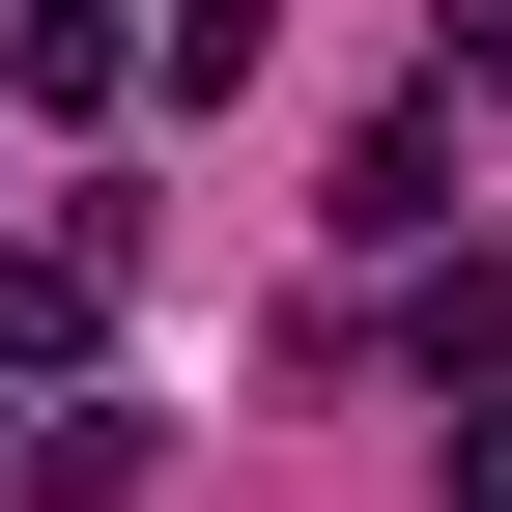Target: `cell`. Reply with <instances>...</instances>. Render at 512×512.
<instances>
[{
    "label": "cell",
    "instance_id": "6da1fadb",
    "mask_svg": "<svg viewBox=\"0 0 512 512\" xmlns=\"http://www.w3.org/2000/svg\"><path fill=\"white\" fill-rule=\"evenodd\" d=\"M0 86H29V114H114V86H143V29H114V0H29V29H0Z\"/></svg>",
    "mask_w": 512,
    "mask_h": 512
},
{
    "label": "cell",
    "instance_id": "7a4b0ae2",
    "mask_svg": "<svg viewBox=\"0 0 512 512\" xmlns=\"http://www.w3.org/2000/svg\"><path fill=\"white\" fill-rule=\"evenodd\" d=\"M342 228H399V256L456 228V114H370V143H342Z\"/></svg>",
    "mask_w": 512,
    "mask_h": 512
},
{
    "label": "cell",
    "instance_id": "3957f363",
    "mask_svg": "<svg viewBox=\"0 0 512 512\" xmlns=\"http://www.w3.org/2000/svg\"><path fill=\"white\" fill-rule=\"evenodd\" d=\"M0 370H86V256H0Z\"/></svg>",
    "mask_w": 512,
    "mask_h": 512
},
{
    "label": "cell",
    "instance_id": "277c9868",
    "mask_svg": "<svg viewBox=\"0 0 512 512\" xmlns=\"http://www.w3.org/2000/svg\"><path fill=\"white\" fill-rule=\"evenodd\" d=\"M456 57H512V0H456Z\"/></svg>",
    "mask_w": 512,
    "mask_h": 512
}]
</instances>
